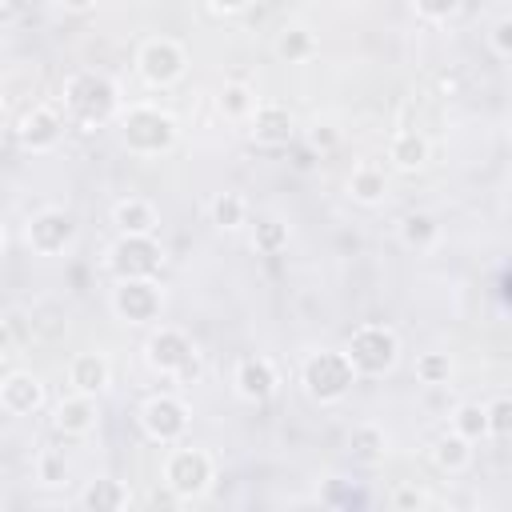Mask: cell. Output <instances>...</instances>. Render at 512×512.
Here are the masks:
<instances>
[{"instance_id":"obj_1","label":"cell","mask_w":512,"mask_h":512,"mask_svg":"<svg viewBox=\"0 0 512 512\" xmlns=\"http://www.w3.org/2000/svg\"><path fill=\"white\" fill-rule=\"evenodd\" d=\"M356 380V364L348 352H312L304 360V388L312 400H340Z\"/></svg>"},{"instance_id":"obj_2","label":"cell","mask_w":512,"mask_h":512,"mask_svg":"<svg viewBox=\"0 0 512 512\" xmlns=\"http://www.w3.org/2000/svg\"><path fill=\"white\" fill-rule=\"evenodd\" d=\"M64 104L80 124H104L116 112V88H112V80H104L96 72H80L68 80Z\"/></svg>"},{"instance_id":"obj_3","label":"cell","mask_w":512,"mask_h":512,"mask_svg":"<svg viewBox=\"0 0 512 512\" xmlns=\"http://www.w3.org/2000/svg\"><path fill=\"white\" fill-rule=\"evenodd\" d=\"M120 136L132 152H164L176 144V120L160 108H132L124 120H120Z\"/></svg>"},{"instance_id":"obj_4","label":"cell","mask_w":512,"mask_h":512,"mask_svg":"<svg viewBox=\"0 0 512 512\" xmlns=\"http://www.w3.org/2000/svg\"><path fill=\"white\" fill-rule=\"evenodd\" d=\"M344 352L352 356L356 372H364V376H380V372H388V368L396 364L400 344H396V336H392L384 324H364V328L352 332V340H348Z\"/></svg>"},{"instance_id":"obj_5","label":"cell","mask_w":512,"mask_h":512,"mask_svg":"<svg viewBox=\"0 0 512 512\" xmlns=\"http://www.w3.org/2000/svg\"><path fill=\"white\" fill-rule=\"evenodd\" d=\"M112 272L120 280H152L160 272V244L152 236L124 232L112 248Z\"/></svg>"},{"instance_id":"obj_6","label":"cell","mask_w":512,"mask_h":512,"mask_svg":"<svg viewBox=\"0 0 512 512\" xmlns=\"http://www.w3.org/2000/svg\"><path fill=\"white\" fill-rule=\"evenodd\" d=\"M164 480L176 496H200L212 480V456L204 448H176L164 464Z\"/></svg>"},{"instance_id":"obj_7","label":"cell","mask_w":512,"mask_h":512,"mask_svg":"<svg viewBox=\"0 0 512 512\" xmlns=\"http://www.w3.org/2000/svg\"><path fill=\"white\" fill-rule=\"evenodd\" d=\"M148 364L156 372H176V376H196V352L192 340L176 328H160L148 340Z\"/></svg>"},{"instance_id":"obj_8","label":"cell","mask_w":512,"mask_h":512,"mask_svg":"<svg viewBox=\"0 0 512 512\" xmlns=\"http://www.w3.org/2000/svg\"><path fill=\"white\" fill-rule=\"evenodd\" d=\"M140 76L148 80V84H156V88H164V84H172V80H180L184 76V48L176 44V40H148L144 48H140Z\"/></svg>"},{"instance_id":"obj_9","label":"cell","mask_w":512,"mask_h":512,"mask_svg":"<svg viewBox=\"0 0 512 512\" xmlns=\"http://www.w3.org/2000/svg\"><path fill=\"white\" fill-rule=\"evenodd\" d=\"M140 424H144V432H148L152 440L172 444V440H180L184 428H188V408H184L176 396H152V400L144 404V412H140Z\"/></svg>"},{"instance_id":"obj_10","label":"cell","mask_w":512,"mask_h":512,"mask_svg":"<svg viewBox=\"0 0 512 512\" xmlns=\"http://www.w3.org/2000/svg\"><path fill=\"white\" fill-rule=\"evenodd\" d=\"M72 236H76V220L68 212H60V208H48V212L32 216V224H28V244L36 252H44V256L64 252L72 244Z\"/></svg>"},{"instance_id":"obj_11","label":"cell","mask_w":512,"mask_h":512,"mask_svg":"<svg viewBox=\"0 0 512 512\" xmlns=\"http://www.w3.org/2000/svg\"><path fill=\"white\" fill-rule=\"evenodd\" d=\"M112 308H116L124 320L144 324V320H152V316L160 312V292H156L152 280H120L116 292H112Z\"/></svg>"},{"instance_id":"obj_12","label":"cell","mask_w":512,"mask_h":512,"mask_svg":"<svg viewBox=\"0 0 512 512\" xmlns=\"http://www.w3.org/2000/svg\"><path fill=\"white\" fill-rule=\"evenodd\" d=\"M44 404V384L32 376V372H12V376H4V384H0V408L8 412V416H28V412H36Z\"/></svg>"},{"instance_id":"obj_13","label":"cell","mask_w":512,"mask_h":512,"mask_svg":"<svg viewBox=\"0 0 512 512\" xmlns=\"http://www.w3.org/2000/svg\"><path fill=\"white\" fill-rule=\"evenodd\" d=\"M60 132H64V124H60V116H56L52 108H32V112H24V116H20V128H16L20 144L32 148V152L52 148V144L60 140Z\"/></svg>"},{"instance_id":"obj_14","label":"cell","mask_w":512,"mask_h":512,"mask_svg":"<svg viewBox=\"0 0 512 512\" xmlns=\"http://www.w3.org/2000/svg\"><path fill=\"white\" fill-rule=\"evenodd\" d=\"M292 112L288 108H280V104H260L256 112H252V136L260 140V144H268V148H280V144H288L292 140Z\"/></svg>"},{"instance_id":"obj_15","label":"cell","mask_w":512,"mask_h":512,"mask_svg":"<svg viewBox=\"0 0 512 512\" xmlns=\"http://www.w3.org/2000/svg\"><path fill=\"white\" fill-rule=\"evenodd\" d=\"M236 388H240L244 400H268V396L276 392V368H272V360H264V356L240 360V368H236Z\"/></svg>"},{"instance_id":"obj_16","label":"cell","mask_w":512,"mask_h":512,"mask_svg":"<svg viewBox=\"0 0 512 512\" xmlns=\"http://www.w3.org/2000/svg\"><path fill=\"white\" fill-rule=\"evenodd\" d=\"M52 420H56L60 432L84 436V432L96 428V400H92L88 392H76V396H68V400L56 404V416H52Z\"/></svg>"},{"instance_id":"obj_17","label":"cell","mask_w":512,"mask_h":512,"mask_svg":"<svg viewBox=\"0 0 512 512\" xmlns=\"http://www.w3.org/2000/svg\"><path fill=\"white\" fill-rule=\"evenodd\" d=\"M68 380H72V388H76V392L100 396V392H104V384H108V360H104V356H96V352H84V356H76V360H72Z\"/></svg>"},{"instance_id":"obj_18","label":"cell","mask_w":512,"mask_h":512,"mask_svg":"<svg viewBox=\"0 0 512 512\" xmlns=\"http://www.w3.org/2000/svg\"><path fill=\"white\" fill-rule=\"evenodd\" d=\"M112 220L120 224V232H136V236H152L156 232V208L148 200H136V196L120 200L112 208Z\"/></svg>"},{"instance_id":"obj_19","label":"cell","mask_w":512,"mask_h":512,"mask_svg":"<svg viewBox=\"0 0 512 512\" xmlns=\"http://www.w3.org/2000/svg\"><path fill=\"white\" fill-rule=\"evenodd\" d=\"M388 156H392L396 168L412 172V168H420V164L428 160V140H424L416 128H400V132L392 136V144H388Z\"/></svg>"},{"instance_id":"obj_20","label":"cell","mask_w":512,"mask_h":512,"mask_svg":"<svg viewBox=\"0 0 512 512\" xmlns=\"http://www.w3.org/2000/svg\"><path fill=\"white\" fill-rule=\"evenodd\" d=\"M468 444H472L468 436L448 432V436H440V440H436L432 456H436V464H440L444 472H460V468H468V460H472V448H468Z\"/></svg>"},{"instance_id":"obj_21","label":"cell","mask_w":512,"mask_h":512,"mask_svg":"<svg viewBox=\"0 0 512 512\" xmlns=\"http://www.w3.org/2000/svg\"><path fill=\"white\" fill-rule=\"evenodd\" d=\"M124 500H128V496H124V488H120L116 480H92V484L80 492V504H84L88 512H116Z\"/></svg>"},{"instance_id":"obj_22","label":"cell","mask_w":512,"mask_h":512,"mask_svg":"<svg viewBox=\"0 0 512 512\" xmlns=\"http://www.w3.org/2000/svg\"><path fill=\"white\" fill-rule=\"evenodd\" d=\"M348 188H352V196H356L360 204H376V200L388 192V180H384V172H380V168H372V164H360V168L352 172Z\"/></svg>"},{"instance_id":"obj_23","label":"cell","mask_w":512,"mask_h":512,"mask_svg":"<svg viewBox=\"0 0 512 512\" xmlns=\"http://www.w3.org/2000/svg\"><path fill=\"white\" fill-rule=\"evenodd\" d=\"M436 232H440V224H436L428 212H408L404 224H400V236H404V244H412V248H428V244L436 240Z\"/></svg>"},{"instance_id":"obj_24","label":"cell","mask_w":512,"mask_h":512,"mask_svg":"<svg viewBox=\"0 0 512 512\" xmlns=\"http://www.w3.org/2000/svg\"><path fill=\"white\" fill-rule=\"evenodd\" d=\"M348 448H352V456H356V460L372 464V460H380V456H384V432H380V428H372V424H360V428L352 432Z\"/></svg>"},{"instance_id":"obj_25","label":"cell","mask_w":512,"mask_h":512,"mask_svg":"<svg viewBox=\"0 0 512 512\" xmlns=\"http://www.w3.org/2000/svg\"><path fill=\"white\" fill-rule=\"evenodd\" d=\"M312 48H316V40H312V32H308V28H284V36L276 40V52H280L288 64H296V60L312 56Z\"/></svg>"},{"instance_id":"obj_26","label":"cell","mask_w":512,"mask_h":512,"mask_svg":"<svg viewBox=\"0 0 512 512\" xmlns=\"http://www.w3.org/2000/svg\"><path fill=\"white\" fill-rule=\"evenodd\" d=\"M452 424H456L460 436L480 440V436H488V408H480V404H460L456 416H452Z\"/></svg>"},{"instance_id":"obj_27","label":"cell","mask_w":512,"mask_h":512,"mask_svg":"<svg viewBox=\"0 0 512 512\" xmlns=\"http://www.w3.org/2000/svg\"><path fill=\"white\" fill-rule=\"evenodd\" d=\"M212 224H220V228H236V224H244V200H240L236 192L216 196V200H212Z\"/></svg>"},{"instance_id":"obj_28","label":"cell","mask_w":512,"mask_h":512,"mask_svg":"<svg viewBox=\"0 0 512 512\" xmlns=\"http://www.w3.org/2000/svg\"><path fill=\"white\" fill-rule=\"evenodd\" d=\"M252 244H256L260 252H280V248L288 244V228H284L280 220H272V216H268V220H260V224H256Z\"/></svg>"},{"instance_id":"obj_29","label":"cell","mask_w":512,"mask_h":512,"mask_svg":"<svg viewBox=\"0 0 512 512\" xmlns=\"http://www.w3.org/2000/svg\"><path fill=\"white\" fill-rule=\"evenodd\" d=\"M448 372H452V364H448L444 352H424V356L416 360V376H420L424 384H444Z\"/></svg>"},{"instance_id":"obj_30","label":"cell","mask_w":512,"mask_h":512,"mask_svg":"<svg viewBox=\"0 0 512 512\" xmlns=\"http://www.w3.org/2000/svg\"><path fill=\"white\" fill-rule=\"evenodd\" d=\"M220 108H224V116H248V112H256V100L244 84H228L220 96Z\"/></svg>"},{"instance_id":"obj_31","label":"cell","mask_w":512,"mask_h":512,"mask_svg":"<svg viewBox=\"0 0 512 512\" xmlns=\"http://www.w3.org/2000/svg\"><path fill=\"white\" fill-rule=\"evenodd\" d=\"M488 432L500 440L512 436V396H500L496 404H488Z\"/></svg>"},{"instance_id":"obj_32","label":"cell","mask_w":512,"mask_h":512,"mask_svg":"<svg viewBox=\"0 0 512 512\" xmlns=\"http://www.w3.org/2000/svg\"><path fill=\"white\" fill-rule=\"evenodd\" d=\"M460 0H416V12L428 16V20H448L456 12Z\"/></svg>"},{"instance_id":"obj_33","label":"cell","mask_w":512,"mask_h":512,"mask_svg":"<svg viewBox=\"0 0 512 512\" xmlns=\"http://www.w3.org/2000/svg\"><path fill=\"white\" fill-rule=\"evenodd\" d=\"M40 480L44 484H60L64 480V456H56V452L40 456Z\"/></svg>"},{"instance_id":"obj_34","label":"cell","mask_w":512,"mask_h":512,"mask_svg":"<svg viewBox=\"0 0 512 512\" xmlns=\"http://www.w3.org/2000/svg\"><path fill=\"white\" fill-rule=\"evenodd\" d=\"M492 48H496L500 56H512V16L492 28Z\"/></svg>"},{"instance_id":"obj_35","label":"cell","mask_w":512,"mask_h":512,"mask_svg":"<svg viewBox=\"0 0 512 512\" xmlns=\"http://www.w3.org/2000/svg\"><path fill=\"white\" fill-rule=\"evenodd\" d=\"M208 4H212L216 12H244L252 0H208Z\"/></svg>"},{"instance_id":"obj_36","label":"cell","mask_w":512,"mask_h":512,"mask_svg":"<svg viewBox=\"0 0 512 512\" xmlns=\"http://www.w3.org/2000/svg\"><path fill=\"white\" fill-rule=\"evenodd\" d=\"M396 504H416V508H420V504H424V496H420V492H412V488H404V492H396Z\"/></svg>"},{"instance_id":"obj_37","label":"cell","mask_w":512,"mask_h":512,"mask_svg":"<svg viewBox=\"0 0 512 512\" xmlns=\"http://www.w3.org/2000/svg\"><path fill=\"white\" fill-rule=\"evenodd\" d=\"M332 140H336V136H332V132H312V144H316V148H320V144H324V148H328V144H332Z\"/></svg>"},{"instance_id":"obj_38","label":"cell","mask_w":512,"mask_h":512,"mask_svg":"<svg viewBox=\"0 0 512 512\" xmlns=\"http://www.w3.org/2000/svg\"><path fill=\"white\" fill-rule=\"evenodd\" d=\"M96 0H64V8H72V12H84V8H92Z\"/></svg>"},{"instance_id":"obj_39","label":"cell","mask_w":512,"mask_h":512,"mask_svg":"<svg viewBox=\"0 0 512 512\" xmlns=\"http://www.w3.org/2000/svg\"><path fill=\"white\" fill-rule=\"evenodd\" d=\"M504 296H512V276H504Z\"/></svg>"}]
</instances>
